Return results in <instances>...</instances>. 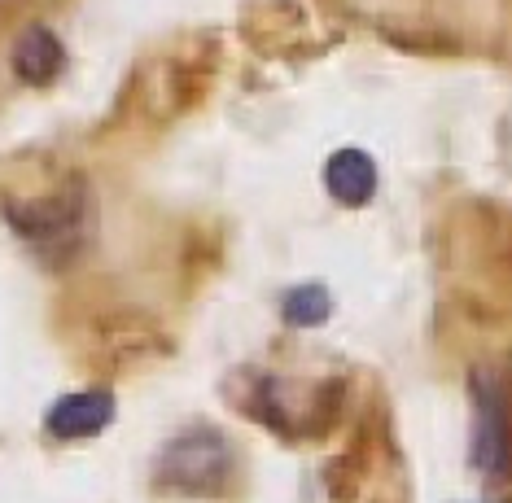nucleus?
Masks as SVG:
<instances>
[{
    "mask_svg": "<svg viewBox=\"0 0 512 503\" xmlns=\"http://www.w3.org/2000/svg\"><path fill=\"white\" fill-rule=\"evenodd\" d=\"M110 416H114V399L106 390L66 394L49 412V434L53 438H88V434H97V429H106Z\"/></svg>",
    "mask_w": 512,
    "mask_h": 503,
    "instance_id": "f257e3e1",
    "label": "nucleus"
},
{
    "mask_svg": "<svg viewBox=\"0 0 512 503\" xmlns=\"http://www.w3.org/2000/svg\"><path fill=\"white\" fill-rule=\"evenodd\" d=\"M324 180H329V193L337 202L364 206L372 197V189H377V167H372L368 154H359V149H342V154H333Z\"/></svg>",
    "mask_w": 512,
    "mask_h": 503,
    "instance_id": "f03ea898",
    "label": "nucleus"
},
{
    "mask_svg": "<svg viewBox=\"0 0 512 503\" xmlns=\"http://www.w3.org/2000/svg\"><path fill=\"white\" fill-rule=\"evenodd\" d=\"M14 66H18L22 79H31V84H49L57 70H62V44H57L44 27H31L14 49Z\"/></svg>",
    "mask_w": 512,
    "mask_h": 503,
    "instance_id": "7ed1b4c3",
    "label": "nucleus"
},
{
    "mask_svg": "<svg viewBox=\"0 0 512 503\" xmlns=\"http://www.w3.org/2000/svg\"><path fill=\"white\" fill-rule=\"evenodd\" d=\"M329 315V294L320 285H307V289H294L285 298V320L289 324H320Z\"/></svg>",
    "mask_w": 512,
    "mask_h": 503,
    "instance_id": "20e7f679",
    "label": "nucleus"
}]
</instances>
